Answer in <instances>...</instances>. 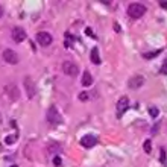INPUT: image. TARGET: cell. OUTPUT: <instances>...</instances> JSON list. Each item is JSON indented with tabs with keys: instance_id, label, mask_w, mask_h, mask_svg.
Wrapping results in <instances>:
<instances>
[{
	"instance_id": "obj_1",
	"label": "cell",
	"mask_w": 167,
	"mask_h": 167,
	"mask_svg": "<svg viewBox=\"0 0 167 167\" xmlns=\"http://www.w3.org/2000/svg\"><path fill=\"white\" fill-rule=\"evenodd\" d=\"M128 14L132 18H140L146 14V6L143 3H131L128 6Z\"/></svg>"
},
{
	"instance_id": "obj_2",
	"label": "cell",
	"mask_w": 167,
	"mask_h": 167,
	"mask_svg": "<svg viewBox=\"0 0 167 167\" xmlns=\"http://www.w3.org/2000/svg\"><path fill=\"white\" fill-rule=\"evenodd\" d=\"M47 122L50 125H59V123H62V117L61 114H59V111L56 109V106L55 105H52L49 111H47Z\"/></svg>"
},
{
	"instance_id": "obj_3",
	"label": "cell",
	"mask_w": 167,
	"mask_h": 167,
	"mask_svg": "<svg viewBox=\"0 0 167 167\" xmlns=\"http://www.w3.org/2000/svg\"><path fill=\"white\" fill-rule=\"evenodd\" d=\"M23 84H24V88H26V94H28V97H29V99L35 97V94H37V85H35V82H33V79H32L30 76H26L24 81H23Z\"/></svg>"
},
{
	"instance_id": "obj_4",
	"label": "cell",
	"mask_w": 167,
	"mask_h": 167,
	"mask_svg": "<svg viewBox=\"0 0 167 167\" xmlns=\"http://www.w3.org/2000/svg\"><path fill=\"white\" fill-rule=\"evenodd\" d=\"M5 93H6V96L9 97V100H12V102H15V100L20 99V90H18V87L15 84H8L5 87Z\"/></svg>"
},
{
	"instance_id": "obj_5",
	"label": "cell",
	"mask_w": 167,
	"mask_h": 167,
	"mask_svg": "<svg viewBox=\"0 0 167 167\" xmlns=\"http://www.w3.org/2000/svg\"><path fill=\"white\" fill-rule=\"evenodd\" d=\"M62 71L65 73L67 76H76L78 73H79V69H78V65H76L75 62L64 61V62H62Z\"/></svg>"
},
{
	"instance_id": "obj_6",
	"label": "cell",
	"mask_w": 167,
	"mask_h": 167,
	"mask_svg": "<svg viewBox=\"0 0 167 167\" xmlns=\"http://www.w3.org/2000/svg\"><path fill=\"white\" fill-rule=\"evenodd\" d=\"M37 43L39 44V46H49V44H52V41H53V38H52V35L49 32H38L37 33Z\"/></svg>"
},
{
	"instance_id": "obj_7",
	"label": "cell",
	"mask_w": 167,
	"mask_h": 167,
	"mask_svg": "<svg viewBox=\"0 0 167 167\" xmlns=\"http://www.w3.org/2000/svg\"><path fill=\"white\" fill-rule=\"evenodd\" d=\"M143 84H144V78H143L141 75L132 76V78L129 79V82H128V85H129L131 90H138V88H141Z\"/></svg>"
},
{
	"instance_id": "obj_8",
	"label": "cell",
	"mask_w": 167,
	"mask_h": 167,
	"mask_svg": "<svg viewBox=\"0 0 167 167\" xmlns=\"http://www.w3.org/2000/svg\"><path fill=\"white\" fill-rule=\"evenodd\" d=\"M2 55H3V59H5V61L8 62V64H17V62H18V55H17L14 50L5 49Z\"/></svg>"
},
{
	"instance_id": "obj_9",
	"label": "cell",
	"mask_w": 167,
	"mask_h": 167,
	"mask_svg": "<svg viewBox=\"0 0 167 167\" xmlns=\"http://www.w3.org/2000/svg\"><path fill=\"white\" fill-rule=\"evenodd\" d=\"M96 143H97V137L93 135V134H87L81 138V144L84 148H93V146H96Z\"/></svg>"
},
{
	"instance_id": "obj_10",
	"label": "cell",
	"mask_w": 167,
	"mask_h": 167,
	"mask_svg": "<svg viewBox=\"0 0 167 167\" xmlns=\"http://www.w3.org/2000/svg\"><path fill=\"white\" fill-rule=\"evenodd\" d=\"M128 108H129V99L126 97V96L120 97V99H118V102H117V114H118V117L122 116Z\"/></svg>"
},
{
	"instance_id": "obj_11",
	"label": "cell",
	"mask_w": 167,
	"mask_h": 167,
	"mask_svg": "<svg viewBox=\"0 0 167 167\" xmlns=\"http://www.w3.org/2000/svg\"><path fill=\"white\" fill-rule=\"evenodd\" d=\"M12 38L15 43H23L26 39V30L23 28H14L12 29Z\"/></svg>"
},
{
	"instance_id": "obj_12",
	"label": "cell",
	"mask_w": 167,
	"mask_h": 167,
	"mask_svg": "<svg viewBox=\"0 0 167 167\" xmlns=\"http://www.w3.org/2000/svg\"><path fill=\"white\" fill-rule=\"evenodd\" d=\"M82 85L84 87H90L91 84H93V76H91V73H88V71H84V75H82Z\"/></svg>"
},
{
	"instance_id": "obj_13",
	"label": "cell",
	"mask_w": 167,
	"mask_h": 167,
	"mask_svg": "<svg viewBox=\"0 0 167 167\" xmlns=\"http://www.w3.org/2000/svg\"><path fill=\"white\" fill-rule=\"evenodd\" d=\"M90 58H91V62L93 64H100V56H99V49L97 47H94V49L91 50Z\"/></svg>"
},
{
	"instance_id": "obj_14",
	"label": "cell",
	"mask_w": 167,
	"mask_h": 167,
	"mask_svg": "<svg viewBox=\"0 0 167 167\" xmlns=\"http://www.w3.org/2000/svg\"><path fill=\"white\" fill-rule=\"evenodd\" d=\"M143 148H144V152H146V153H150V152H152V141H150V140H146L144 144H143Z\"/></svg>"
},
{
	"instance_id": "obj_15",
	"label": "cell",
	"mask_w": 167,
	"mask_h": 167,
	"mask_svg": "<svg viewBox=\"0 0 167 167\" xmlns=\"http://www.w3.org/2000/svg\"><path fill=\"white\" fill-rule=\"evenodd\" d=\"M15 141H17V135H8V137L5 138V143L6 144H14Z\"/></svg>"
},
{
	"instance_id": "obj_16",
	"label": "cell",
	"mask_w": 167,
	"mask_h": 167,
	"mask_svg": "<svg viewBox=\"0 0 167 167\" xmlns=\"http://www.w3.org/2000/svg\"><path fill=\"white\" fill-rule=\"evenodd\" d=\"M158 53H159V50H153V52H149V53H144V55H143V58H146V59H150V58H155V56H158Z\"/></svg>"
},
{
	"instance_id": "obj_17",
	"label": "cell",
	"mask_w": 167,
	"mask_h": 167,
	"mask_svg": "<svg viewBox=\"0 0 167 167\" xmlns=\"http://www.w3.org/2000/svg\"><path fill=\"white\" fill-rule=\"evenodd\" d=\"M149 112H150V116H152V117H158V114H159L158 108H155V106H152V108H149Z\"/></svg>"
},
{
	"instance_id": "obj_18",
	"label": "cell",
	"mask_w": 167,
	"mask_h": 167,
	"mask_svg": "<svg viewBox=\"0 0 167 167\" xmlns=\"http://www.w3.org/2000/svg\"><path fill=\"white\" fill-rule=\"evenodd\" d=\"M79 100H82V102L88 100V94H87V93H81V94H79Z\"/></svg>"
},
{
	"instance_id": "obj_19",
	"label": "cell",
	"mask_w": 167,
	"mask_h": 167,
	"mask_svg": "<svg viewBox=\"0 0 167 167\" xmlns=\"http://www.w3.org/2000/svg\"><path fill=\"white\" fill-rule=\"evenodd\" d=\"M159 73H163V75H167V62L163 64V67H161V70H159Z\"/></svg>"
},
{
	"instance_id": "obj_20",
	"label": "cell",
	"mask_w": 167,
	"mask_h": 167,
	"mask_svg": "<svg viewBox=\"0 0 167 167\" xmlns=\"http://www.w3.org/2000/svg\"><path fill=\"white\" fill-rule=\"evenodd\" d=\"M53 164H55V166H59V164H61V158H59V157H55V158H53Z\"/></svg>"
},
{
	"instance_id": "obj_21",
	"label": "cell",
	"mask_w": 167,
	"mask_h": 167,
	"mask_svg": "<svg viewBox=\"0 0 167 167\" xmlns=\"http://www.w3.org/2000/svg\"><path fill=\"white\" fill-rule=\"evenodd\" d=\"M161 163H163V164L166 163V150H164V149H161Z\"/></svg>"
},
{
	"instance_id": "obj_22",
	"label": "cell",
	"mask_w": 167,
	"mask_h": 167,
	"mask_svg": "<svg viewBox=\"0 0 167 167\" xmlns=\"http://www.w3.org/2000/svg\"><path fill=\"white\" fill-rule=\"evenodd\" d=\"M159 6L164 8V9H167V2H164V0H163V2H159Z\"/></svg>"
},
{
	"instance_id": "obj_23",
	"label": "cell",
	"mask_w": 167,
	"mask_h": 167,
	"mask_svg": "<svg viewBox=\"0 0 167 167\" xmlns=\"http://www.w3.org/2000/svg\"><path fill=\"white\" fill-rule=\"evenodd\" d=\"M85 33H87V35H90V37H93V32L90 29H85Z\"/></svg>"
},
{
	"instance_id": "obj_24",
	"label": "cell",
	"mask_w": 167,
	"mask_h": 167,
	"mask_svg": "<svg viewBox=\"0 0 167 167\" xmlns=\"http://www.w3.org/2000/svg\"><path fill=\"white\" fill-rule=\"evenodd\" d=\"M2 15H3V8L0 6V18H2Z\"/></svg>"
},
{
	"instance_id": "obj_25",
	"label": "cell",
	"mask_w": 167,
	"mask_h": 167,
	"mask_svg": "<svg viewBox=\"0 0 167 167\" xmlns=\"http://www.w3.org/2000/svg\"><path fill=\"white\" fill-rule=\"evenodd\" d=\"M0 123H2V114H0Z\"/></svg>"
},
{
	"instance_id": "obj_26",
	"label": "cell",
	"mask_w": 167,
	"mask_h": 167,
	"mask_svg": "<svg viewBox=\"0 0 167 167\" xmlns=\"http://www.w3.org/2000/svg\"><path fill=\"white\" fill-rule=\"evenodd\" d=\"M11 167H17V166H15V164H14V166H11Z\"/></svg>"
}]
</instances>
